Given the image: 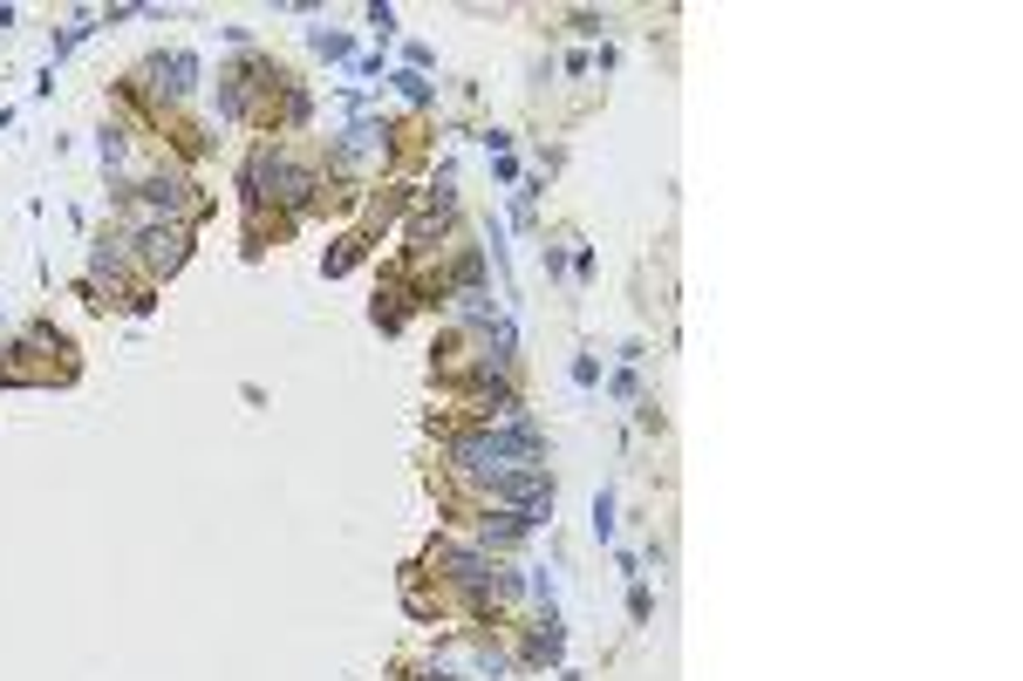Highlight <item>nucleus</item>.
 I'll use <instances>...</instances> for the list:
<instances>
[{"label": "nucleus", "instance_id": "nucleus-11", "mask_svg": "<svg viewBox=\"0 0 1023 681\" xmlns=\"http://www.w3.org/2000/svg\"><path fill=\"white\" fill-rule=\"evenodd\" d=\"M362 246H369V238H341V246L328 253V279H341L348 266H356V259H362Z\"/></svg>", "mask_w": 1023, "mask_h": 681}, {"label": "nucleus", "instance_id": "nucleus-1", "mask_svg": "<svg viewBox=\"0 0 1023 681\" xmlns=\"http://www.w3.org/2000/svg\"><path fill=\"white\" fill-rule=\"evenodd\" d=\"M444 464L451 477L464 485H498L512 470H539L546 464V429L532 423V409H519L512 423H471V429H451L444 436Z\"/></svg>", "mask_w": 1023, "mask_h": 681}, {"label": "nucleus", "instance_id": "nucleus-3", "mask_svg": "<svg viewBox=\"0 0 1023 681\" xmlns=\"http://www.w3.org/2000/svg\"><path fill=\"white\" fill-rule=\"evenodd\" d=\"M124 205L130 212H144V219H171V225H199L205 212H212V198L191 184L178 164H150V171H137L130 178V191H124Z\"/></svg>", "mask_w": 1023, "mask_h": 681}, {"label": "nucleus", "instance_id": "nucleus-12", "mask_svg": "<svg viewBox=\"0 0 1023 681\" xmlns=\"http://www.w3.org/2000/svg\"><path fill=\"white\" fill-rule=\"evenodd\" d=\"M594 539H601V545H614V491H601V498H594Z\"/></svg>", "mask_w": 1023, "mask_h": 681}, {"label": "nucleus", "instance_id": "nucleus-10", "mask_svg": "<svg viewBox=\"0 0 1023 681\" xmlns=\"http://www.w3.org/2000/svg\"><path fill=\"white\" fill-rule=\"evenodd\" d=\"M389 83H397V96H403V103H416V109H430V96H437V89H430V83H423L416 68H397V75H389Z\"/></svg>", "mask_w": 1023, "mask_h": 681}, {"label": "nucleus", "instance_id": "nucleus-14", "mask_svg": "<svg viewBox=\"0 0 1023 681\" xmlns=\"http://www.w3.org/2000/svg\"><path fill=\"white\" fill-rule=\"evenodd\" d=\"M573 382H580V389L601 382V362H594V354H580V362H573Z\"/></svg>", "mask_w": 1023, "mask_h": 681}, {"label": "nucleus", "instance_id": "nucleus-5", "mask_svg": "<svg viewBox=\"0 0 1023 681\" xmlns=\"http://www.w3.org/2000/svg\"><path fill=\"white\" fill-rule=\"evenodd\" d=\"M124 238H130V259H137V273L150 279H171L184 259H191V225H171V219H144V212H130L124 205Z\"/></svg>", "mask_w": 1023, "mask_h": 681}, {"label": "nucleus", "instance_id": "nucleus-9", "mask_svg": "<svg viewBox=\"0 0 1023 681\" xmlns=\"http://www.w3.org/2000/svg\"><path fill=\"white\" fill-rule=\"evenodd\" d=\"M307 42H314V55H328V62H348V55H356V42H348L341 28H314Z\"/></svg>", "mask_w": 1023, "mask_h": 681}, {"label": "nucleus", "instance_id": "nucleus-13", "mask_svg": "<svg viewBox=\"0 0 1023 681\" xmlns=\"http://www.w3.org/2000/svg\"><path fill=\"white\" fill-rule=\"evenodd\" d=\"M648 607H655V599H648V586L635 579V586H627V620H635V627H642V620H648Z\"/></svg>", "mask_w": 1023, "mask_h": 681}, {"label": "nucleus", "instance_id": "nucleus-16", "mask_svg": "<svg viewBox=\"0 0 1023 681\" xmlns=\"http://www.w3.org/2000/svg\"><path fill=\"white\" fill-rule=\"evenodd\" d=\"M0 369H8V348H0Z\"/></svg>", "mask_w": 1023, "mask_h": 681}, {"label": "nucleus", "instance_id": "nucleus-15", "mask_svg": "<svg viewBox=\"0 0 1023 681\" xmlns=\"http://www.w3.org/2000/svg\"><path fill=\"white\" fill-rule=\"evenodd\" d=\"M369 28H376V34H397V8H382V0H376V8H369Z\"/></svg>", "mask_w": 1023, "mask_h": 681}, {"label": "nucleus", "instance_id": "nucleus-4", "mask_svg": "<svg viewBox=\"0 0 1023 681\" xmlns=\"http://www.w3.org/2000/svg\"><path fill=\"white\" fill-rule=\"evenodd\" d=\"M191 89H199V55H191V49L144 55V62H137V75L124 83V96H130L144 116H165V109L191 103Z\"/></svg>", "mask_w": 1023, "mask_h": 681}, {"label": "nucleus", "instance_id": "nucleus-2", "mask_svg": "<svg viewBox=\"0 0 1023 681\" xmlns=\"http://www.w3.org/2000/svg\"><path fill=\"white\" fill-rule=\"evenodd\" d=\"M321 171L307 164V157H294L287 143H260L246 157V171H240V198H246V212H266V205H281L287 219H307L314 205H321Z\"/></svg>", "mask_w": 1023, "mask_h": 681}, {"label": "nucleus", "instance_id": "nucleus-6", "mask_svg": "<svg viewBox=\"0 0 1023 681\" xmlns=\"http://www.w3.org/2000/svg\"><path fill=\"white\" fill-rule=\"evenodd\" d=\"M382 164H389V124H376V116H362L348 137L328 143V171H335V178H356V171L376 178Z\"/></svg>", "mask_w": 1023, "mask_h": 681}, {"label": "nucleus", "instance_id": "nucleus-8", "mask_svg": "<svg viewBox=\"0 0 1023 681\" xmlns=\"http://www.w3.org/2000/svg\"><path fill=\"white\" fill-rule=\"evenodd\" d=\"M273 96H281V116H273V137H281V130H300L307 116H314V96H307V89L294 83V75H287V83L273 89Z\"/></svg>", "mask_w": 1023, "mask_h": 681}, {"label": "nucleus", "instance_id": "nucleus-7", "mask_svg": "<svg viewBox=\"0 0 1023 681\" xmlns=\"http://www.w3.org/2000/svg\"><path fill=\"white\" fill-rule=\"evenodd\" d=\"M560 655H567V627H560V614H553V607H546V614L532 620V634H526L519 661H526V668H560Z\"/></svg>", "mask_w": 1023, "mask_h": 681}]
</instances>
